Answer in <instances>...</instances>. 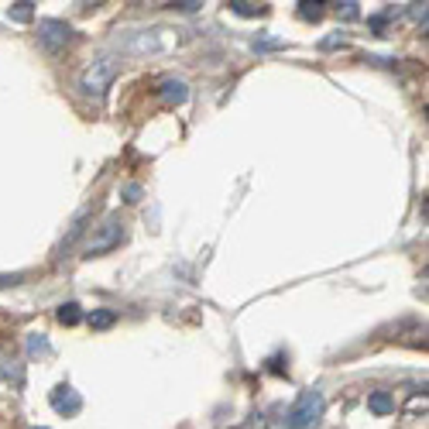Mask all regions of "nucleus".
Segmentation results:
<instances>
[{"mask_svg": "<svg viewBox=\"0 0 429 429\" xmlns=\"http://www.w3.org/2000/svg\"><path fill=\"white\" fill-rule=\"evenodd\" d=\"M120 240H124V220L117 213H110L100 227H93V234H90L83 251H86V258H100V254L120 248Z\"/></svg>", "mask_w": 429, "mask_h": 429, "instance_id": "f257e3e1", "label": "nucleus"}, {"mask_svg": "<svg viewBox=\"0 0 429 429\" xmlns=\"http://www.w3.org/2000/svg\"><path fill=\"white\" fill-rule=\"evenodd\" d=\"M79 406H83V402H79V395L69 388V385H59V388L52 391V409H55V412L73 415V412H79Z\"/></svg>", "mask_w": 429, "mask_h": 429, "instance_id": "39448f33", "label": "nucleus"}, {"mask_svg": "<svg viewBox=\"0 0 429 429\" xmlns=\"http://www.w3.org/2000/svg\"><path fill=\"white\" fill-rule=\"evenodd\" d=\"M117 323V312L114 309H93L90 312V327L93 330H107V327H114Z\"/></svg>", "mask_w": 429, "mask_h": 429, "instance_id": "1a4fd4ad", "label": "nucleus"}, {"mask_svg": "<svg viewBox=\"0 0 429 429\" xmlns=\"http://www.w3.org/2000/svg\"><path fill=\"white\" fill-rule=\"evenodd\" d=\"M172 7H179V11H199L203 4L199 0H182V4H172Z\"/></svg>", "mask_w": 429, "mask_h": 429, "instance_id": "4468645a", "label": "nucleus"}, {"mask_svg": "<svg viewBox=\"0 0 429 429\" xmlns=\"http://www.w3.org/2000/svg\"><path fill=\"white\" fill-rule=\"evenodd\" d=\"M368 409L374 412V415H391V412H395V398H391L388 391H371Z\"/></svg>", "mask_w": 429, "mask_h": 429, "instance_id": "0eeeda50", "label": "nucleus"}, {"mask_svg": "<svg viewBox=\"0 0 429 429\" xmlns=\"http://www.w3.org/2000/svg\"><path fill=\"white\" fill-rule=\"evenodd\" d=\"M299 18L302 21H319L323 18V4H299Z\"/></svg>", "mask_w": 429, "mask_h": 429, "instance_id": "9b49d317", "label": "nucleus"}, {"mask_svg": "<svg viewBox=\"0 0 429 429\" xmlns=\"http://www.w3.org/2000/svg\"><path fill=\"white\" fill-rule=\"evenodd\" d=\"M79 319H83V312H79L76 302H65V306H59V323H65V327H76Z\"/></svg>", "mask_w": 429, "mask_h": 429, "instance_id": "9d476101", "label": "nucleus"}, {"mask_svg": "<svg viewBox=\"0 0 429 429\" xmlns=\"http://www.w3.org/2000/svg\"><path fill=\"white\" fill-rule=\"evenodd\" d=\"M69 38H73V28H69L65 21H41L38 24V41L48 52H59Z\"/></svg>", "mask_w": 429, "mask_h": 429, "instance_id": "20e7f679", "label": "nucleus"}, {"mask_svg": "<svg viewBox=\"0 0 429 429\" xmlns=\"http://www.w3.org/2000/svg\"><path fill=\"white\" fill-rule=\"evenodd\" d=\"M117 79V62L114 59H97L86 65V73L79 79V86H83V93H90V97H103L107 90H110V83Z\"/></svg>", "mask_w": 429, "mask_h": 429, "instance_id": "7ed1b4c3", "label": "nucleus"}, {"mask_svg": "<svg viewBox=\"0 0 429 429\" xmlns=\"http://www.w3.org/2000/svg\"><path fill=\"white\" fill-rule=\"evenodd\" d=\"M340 45V35H330V38H323V48H337Z\"/></svg>", "mask_w": 429, "mask_h": 429, "instance_id": "2eb2a0df", "label": "nucleus"}, {"mask_svg": "<svg viewBox=\"0 0 429 429\" xmlns=\"http://www.w3.org/2000/svg\"><path fill=\"white\" fill-rule=\"evenodd\" d=\"M137 196H141V186H137V182L124 186V199H127V203H137Z\"/></svg>", "mask_w": 429, "mask_h": 429, "instance_id": "ddd939ff", "label": "nucleus"}, {"mask_svg": "<svg viewBox=\"0 0 429 429\" xmlns=\"http://www.w3.org/2000/svg\"><path fill=\"white\" fill-rule=\"evenodd\" d=\"M161 97H165V103H186L189 100V86L182 83V79H165L161 83Z\"/></svg>", "mask_w": 429, "mask_h": 429, "instance_id": "423d86ee", "label": "nucleus"}, {"mask_svg": "<svg viewBox=\"0 0 429 429\" xmlns=\"http://www.w3.org/2000/svg\"><path fill=\"white\" fill-rule=\"evenodd\" d=\"M231 11L240 18H261L265 14V4H251V0H231Z\"/></svg>", "mask_w": 429, "mask_h": 429, "instance_id": "6e6552de", "label": "nucleus"}, {"mask_svg": "<svg viewBox=\"0 0 429 429\" xmlns=\"http://www.w3.org/2000/svg\"><path fill=\"white\" fill-rule=\"evenodd\" d=\"M323 415V395L319 391H302L289 415H285V429H312Z\"/></svg>", "mask_w": 429, "mask_h": 429, "instance_id": "f03ea898", "label": "nucleus"}, {"mask_svg": "<svg viewBox=\"0 0 429 429\" xmlns=\"http://www.w3.org/2000/svg\"><path fill=\"white\" fill-rule=\"evenodd\" d=\"M31 7H35V4H28V0L11 4V18H14V21H31Z\"/></svg>", "mask_w": 429, "mask_h": 429, "instance_id": "f8f14e48", "label": "nucleus"}]
</instances>
